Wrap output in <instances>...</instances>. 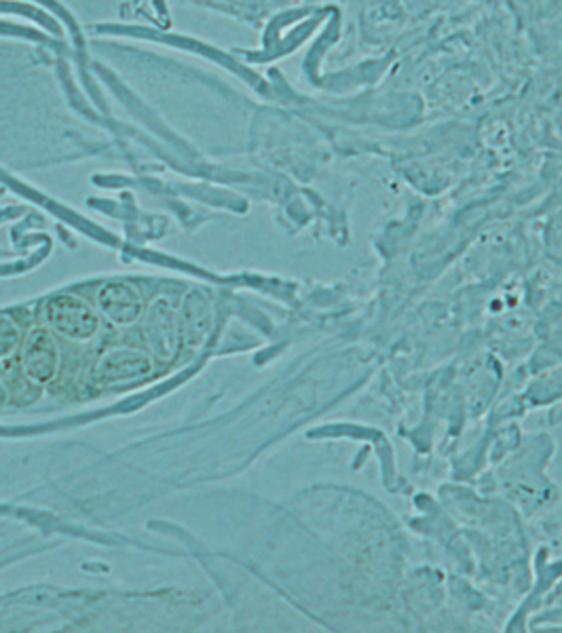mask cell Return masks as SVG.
<instances>
[{"instance_id": "2", "label": "cell", "mask_w": 562, "mask_h": 633, "mask_svg": "<svg viewBox=\"0 0 562 633\" xmlns=\"http://www.w3.org/2000/svg\"><path fill=\"white\" fill-rule=\"evenodd\" d=\"M22 368L34 382H49L59 370V350L45 327L32 330L22 350Z\"/></svg>"}, {"instance_id": "6", "label": "cell", "mask_w": 562, "mask_h": 633, "mask_svg": "<svg viewBox=\"0 0 562 633\" xmlns=\"http://www.w3.org/2000/svg\"><path fill=\"white\" fill-rule=\"evenodd\" d=\"M98 370L111 382H125V380L142 378L148 372H152V359L134 348H117V350H108L100 359Z\"/></svg>"}, {"instance_id": "5", "label": "cell", "mask_w": 562, "mask_h": 633, "mask_svg": "<svg viewBox=\"0 0 562 633\" xmlns=\"http://www.w3.org/2000/svg\"><path fill=\"white\" fill-rule=\"evenodd\" d=\"M214 309L206 294L199 289H191L182 302V313L177 316L180 338L188 346H199L211 330Z\"/></svg>"}, {"instance_id": "4", "label": "cell", "mask_w": 562, "mask_h": 633, "mask_svg": "<svg viewBox=\"0 0 562 633\" xmlns=\"http://www.w3.org/2000/svg\"><path fill=\"white\" fill-rule=\"evenodd\" d=\"M98 307L102 315L106 316L115 325H129L138 321L145 311L142 298L138 289L131 288L129 284L115 281L106 284L98 291Z\"/></svg>"}, {"instance_id": "7", "label": "cell", "mask_w": 562, "mask_h": 633, "mask_svg": "<svg viewBox=\"0 0 562 633\" xmlns=\"http://www.w3.org/2000/svg\"><path fill=\"white\" fill-rule=\"evenodd\" d=\"M20 346V330L9 316H0V359L11 357Z\"/></svg>"}, {"instance_id": "8", "label": "cell", "mask_w": 562, "mask_h": 633, "mask_svg": "<svg viewBox=\"0 0 562 633\" xmlns=\"http://www.w3.org/2000/svg\"><path fill=\"white\" fill-rule=\"evenodd\" d=\"M7 403V391H4V387L0 384V407Z\"/></svg>"}, {"instance_id": "1", "label": "cell", "mask_w": 562, "mask_h": 633, "mask_svg": "<svg viewBox=\"0 0 562 633\" xmlns=\"http://www.w3.org/2000/svg\"><path fill=\"white\" fill-rule=\"evenodd\" d=\"M51 327L70 341H91L100 330V319L88 302L74 294H59L47 304Z\"/></svg>"}, {"instance_id": "3", "label": "cell", "mask_w": 562, "mask_h": 633, "mask_svg": "<svg viewBox=\"0 0 562 633\" xmlns=\"http://www.w3.org/2000/svg\"><path fill=\"white\" fill-rule=\"evenodd\" d=\"M147 341L150 350L161 359H170L176 353L180 325H177L176 311L172 309L170 300L159 298L150 307L147 315Z\"/></svg>"}]
</instances>
